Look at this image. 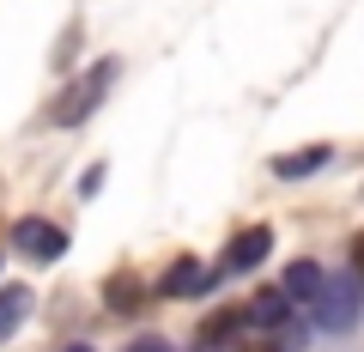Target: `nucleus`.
<instances>
[{"label": "nucleus", "mask_w": 364, "mask_h": 352, "mask_svg": "<svg viewBox=\"0 0 364 352\" xmlns=\"http://www.w3.org/2000/svg\"><path fill=\"white\" fill-rule=\"evenodd\" d=\"M310 316H316V328H322V334H352V328H358V316H364V292H358V279L328 274L322 292L310 298Z\"/></svg>", "instance_id": "obj_1"}, {"label": "nucleus", "mask_w": 364, "mask_h": 352, "mask_svg": "<svg viewBox=\"0 0 364 352\" xmlns=\"http://www.w3.org/2000/svg\"><path fill=\"white\" fill-rule=\"evenodd\" d=\"M109 85H116V61H97V67L85 73V85H73V92L55 97V128H73V122H85Z\"/></svg>", "instance_id": "obj_2"}, {"label": "nucleus", "mask_w": 364, "mask_h": 352, "mask_svg": "<svg viewBox=\"0 0 364 352\" xmlns=\"http://www.w3.org/2000/svg\"><path fill=\"white\" fill-rule=\"evenodd\" d=\"M13 243L25 249L31 261H61L67 255V231H61V225H49V219H18L13 225Z\"/></svg>", "instance_id": "obj_3"}, {"label": "nucleus", "mask_w": 364, "mask_h": 352, "mask_svg": "<svg viewBox=\"0 0 364 352\" xmlns=\"http://www.w3.org/2000/svg\"><path fill=\"white\" fill-rule=\"evenodd\" d=\"M267 255H273V225H243L231 237V249H225V267L231 274H255Z\"/></svg>", "instance_id": "obj_4"}, {"label": "nucleus", "mask_w": 364, "mask_h": 352, "mask_svg": "<svg viewBox=\"0 0 364 352\" xmlns=\"http://www.w3.org/2000/svg\"><path fill=\"white\" fill-rule=\"evenodd\" d=\"M328 158H334V146H298V152L273 158V176H279V183H304V176L328 170Z\"/></svg>", "instance_id": "obj_5"}, {"label": "nucleus", "mask_w": 364, "mask_h": 352, "mask_svg": "<svg viewBox=\"0 0 364 352\" xmlns=\"http://www.w3.org/2000/svg\"><path fill=\"white\" fill-rule=\"evenodd\" d=\"M286 316H291V298H286V292H255L249 310H243V322H249V328H286Z\"/></svg>", "instance_id": "obj_6"}, {"label": "nucleus", "mask_w": 364, "mask_h": 352, "mask_svg": "<svg viewBox=\"0 0 364 352\" xmlns=\"http://www.w3.org/2000/svg\"><path fill=\"white\" fill-rule=\"evenodd\" d=\"M207 286H213V279L200 274V267H195L188 255H176V267H170V274L158 279V292H164V298H195V292H207Z\"/></svg>", "instance_id": "obj_7"}, {"label": "nucleus", "mask_w": 364, "mask_h": 352, "mask_svg": "<svg viewBox=\"0 0 364 352\" xmlns=\"http://www.w3.org/2000/svg\"><path fill=\"white\" fill-rule=\"evenodd\" d=\"M322 267H316V261H291L286 267V279H279V292H286V298H298V304H310L316 292H322Z\"/></svg>", "instance_id": "obj_8"}, {"label": "nucleus", "mask_w": 364, "mask_h": 352, "mask_svg": "<svg viewBox=\"0 0 364 352\" xmlns=\"http://www.w3.org/2000/svg\"><path fill=\"white\" fill-rule=\"evenodd\" d=\"M31 304H37V298H31L25 286H6V292H0V340H6V334L31 316Z\"/></svg>", "instance_id": "obj_9"}, {"label": "nucleus", "mask_w": 364, "mask_h": 352, "mask_svg": "<svg viewBox=\"0 0 364 352\" xmlns=\"http://www.w3.org/2000/svg\"><path fill=\"white\" fill-rule=\"evenodd\" d=\"M237 328H243V310H219V316H207V322H200V346H219V340H231Z\"/></svg>", "instance_id": "obj_10"}, {"label": "nucleus", "mask_w": 364, "mask_h": 352, "mask_svg": "<svg viewBox=\"0 0 364 352\" xmlns=\"http://www.w3.org/2000/svg\"><path fill=\"white\" fill-rule=\"evenodd\" d=\"M109 310H134V298H140V286H134V279H109Z\"/></svg>", "instance_id": "obj_11"}, {"label": "nucleus", "mask_w": 364, "mask_h": 352, "mask_svg": "<svg viewBox=\"0 0 364 352\" xmlns=\"http://www.w3.org/2000/svg\"><path fill=\"white\" fill-rule=\"evenodd\" d=\"M352 279H358V292H364V237H352Z\"/></svg>", "instance_id": "obj_12"}, {"label": "nucleus", "mask_w": 364, "mask_h": 352, "mask_svg": "<svg viewBox=\"0 0 364 352\" xmlns=\"http://www.w3.org/2000/svg\"><path fill=\"white\" fill-rule=\"evenodd\" d=\"M128 352H176V346H170V340H158V334H146V340H134Z\"/></svg>", "instance_id": "obj_13"}, {"label": "nucleus", "mask_w": 364, "mask_h": 352, "mask_svg": "<svg viewBox=\"0 0 364 352\" xmlns=\"http://www.w3.org/2000/svg\"><path fill=\"white\" fill-rule=\"evenodd\" d=\"M67 352H91V346H85V340H73V346H67Z\"/></svg>", "instance_id": "obj_14"}, {"label": "nucleus", "mask_w": 364, "mask_h": 352, "mask_svg": "<svg viewBox=\"0 0 364 352\" xmlns=\"http://www.w3.org/2000/svg\"><path fill=\"white\" fill-rule=\"evenodd\" d=\"M249 352H273V346H249Z\"/></svg>", "instance_id": "obj_15"}]
</instances>
